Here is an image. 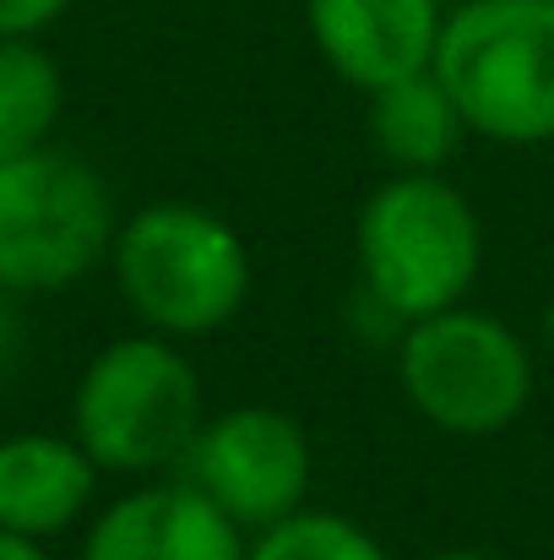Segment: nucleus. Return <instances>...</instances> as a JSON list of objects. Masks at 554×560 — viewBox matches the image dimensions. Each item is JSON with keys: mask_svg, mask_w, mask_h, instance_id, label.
I'll use <instances>...</instances> for the list:
<instances>
[{"mask_svg": "<svg viewBox=\"0 0 554 560\" xmlns=\"http://www.w3.org/2000/svg\"><path fill=\"white\" fill-rule=\"evenodd\" d=\"M109 272L142 332L207 338L228 327L250 300V250L239 229L201 201H148L120 218Z\"/></svg>", "mask_w": 554, "mask_h": 560, "instance_id": "obj_1", "label": "nucleus"}, {"mask_svg": "<svg viewBox=\"0 0 554 560\" xmlns=\"http://www.w3.org/2000/svg\"><path fill=\"white\" fill-rule=\"evenodd\" d=\"M359 294L391 327L451 311L484 272V223L446 175H386L354 218Z\"/></svg>", "mask_w": 554, "mask_h": 560, "instance_id": "obj_2", "label": "nucleus"}, {"mask_svg": "<svg viewBox=\"0 0 554 560\" xmlns=\"http://www.w3.org/2000/svg\"><path fill=\"white\" fill-rule=\"evenodd\" d=\"M207 419V392L175 338L131 332L109 338L76 375L71 392V435L98 463V474L120 479H164L180 474L185 452Z\"/></svg>", "mask_w": 554, "mask_h": 560, "instance_id": "obj_3", "label": "nucleus"}, {"mask_svg": "<svg viewBox=\"0 0 554 560\" xmlns=\"http://www.w3.org/2000/svg\"><path fill=\"white\" fill-rule=\"evenodd\" d=\"M468 137L500 148L554 142V0H462L446 11L435 66Z\"/></svg>", "mask_w": 554, "mask_h": 560, "instance_id": "obj_4", "label": "nucleus"}, {"mask_svg": "<svg viewBox=\"0 0 554 560\" xmlns=\"http://www.w3.org/2000/svg\"><path fill=\"white\" fill-rule=\"evenodd\" d=\"M397 386L429 430L490 441L528 413L539 365L506 316L462 300L397 327Z\"/></svg>", "mask_w": 554, "mask_h": 560, "instance_id": "obj_5", "label": "nucleus"}, {"mask_svg": "<svg viewBox=\"0 0 554 560\" xmlns=\"http://www.w3.org/2000/svg\"><path fill=\"white\" fill-rule=\"evenodd\" d=\"M120 229L115 190L82 153L44 142L0 164V289L60 294L109 261Z\"/></svg>", "mask_w": 554, "mask_h": 560, "instance_id": "obj_6", "label": "nucleus"}, {"mask_svg": "<svg viewBox=\"0 0 554 560\" xmlns=\"http://www.w3.org/2000/svg\"><path fill=\"white\" fill-rule=\"evenodd\" d=\"M180 479L196 485L245 534H261L283 523L288 512L310 506L316 452H310L305 424L288 408L239 402L201 419L180 463Z\"/></svg>", "mask_w": 554, "mask_h": 560, "instance_id": "obj_7", "label": "nucleus"}, {"mask_svg": "<svg viewBox=\"0 0 554 560\" xmlns=\"http://www.w3.org/2000/svg\"><path fill=\"white\" fill-rule=\"evenodd\" d=\"M250 534L180 474L137 479L82 523L76 560H245Z\"/></svg>", "mask_w": 554, "mask_h": 560, "instance_id": "obj_8", "label": "nucleus"}, {"mask_svg": "<svg viewBox=\"0 0 554 560\" xmlns=\"http://www.w3.org/2000/svg\"><path fill=\"white\" fill-rule=\"evenodd\" d=\"M310 44L354 93H380L435 66L446 27L440 0H305Z\"/></svg>", "mask_w": 554, "mask_h": 560, "instance_id": "obj_9", "label": "nucleus"}, {"mask_svg": "<svg viewBox=\"0 0 554 560\" xmlns=\"http://www.w3.org/2000/svg\"><path fill=\"white\" fill-rule=\"evenodd\" d=\"M98 463L66 430L0 435V528L22 539H60L93 517Z\"/></svg>", "mask_w": 554, "mask_h": 560, "instance_id": "obj_10", "label": "nucleus"}, {"mask_svg": "<svg viewBox=\"0 0 554 560\" xmlns=\"http://www.w3.org/2000/svg\"><path fill=\"white\" fill-rule=\"evenodd\" d=\"M365 131L386 175H446L468 142V120L435 71L402 77L365 98Z\"/></svg>", "mask_w": 554, "mask_h": 560, "instance_id": "obj_11", "label": "nucleus"}, {"mask_svg": "<svg viewBox=\"0 0 554 560\" xmlns=\"http://www.w3.org/2000/svg\"><path fill=\"white\" fill-rule=\"evenodd\" d=\"M66 77L38 38H0V164L55 142Z\"/></svg>", "mask_w": 554, "mask_h": 560, "instance_id": "obj_12", "label": "nucleus"}, {"mask_svg": "<svg viewBox=\"0 0 554 560\" xmlns=\"http://www.w3.org/2000/svg\"><path fill=\"white\" fill-rule=\"evenodd\" d=\"M245 560H391V556L359 517L327 512V506H299L283 523L250 534Z\"/></svg>", "mask_w": 554, "mask_h": 560, "instance_id": "obj_13", "label": "nucleus"}, {"mask_svg": "<svg viewBox=\"0 0 554 560\" xmlns=\"http://www.w3.org/2000/svg\"><path fill=\"white\" fill-rule=\"evenodd\" d=\"M66 5L71 0H0V38H38L66 16Z\"/></svg>", "mask_w": 554, "mask_h": 560, "instance_id": "obj_14", "label": "nucleus"}, {"mask_svg": "<svg viewBox=\"0 0 554 560\" xmlns=\"http://www.w3.org/2000/svg\"><path fill=\"white\" fill-rule=\"evenodd\" d=\"M16 338H22V327H16V294L0 289V375L11 371V360H16Z\"/></svg>", "mask_w": 554, "mask_h": 560, "instance_id": "obj_15", "label": "nucleus"}, {"mask_svg": "<svg viewBox=\"0 0 554 560\" xmlns=\"http://www.w3.org/2000/svg\"><path fill=\"white\" fill-rule=\"evenodd\" d=\"M0 560H55V556H49V545H38V539H22V534H5V528H0Z\"/></svg>", "mask_w": 554, "mask_h": 560, "instance_id": "obj_16", "label": "nucleus"}, {"mask_svg": "<svg viewBox=\"0 0 554 560\" xmlns=\"http://www.w3.org/2000/svg\"><path fill=\"white\" fill-rule=\"evenodd\" d=\"M429 560H490L484 550H435Z\"/></svg>", "mask_w": 554, "mask_h": 560, "instance_id": "obj_17", "label": "nucleus"}]
</instances>
